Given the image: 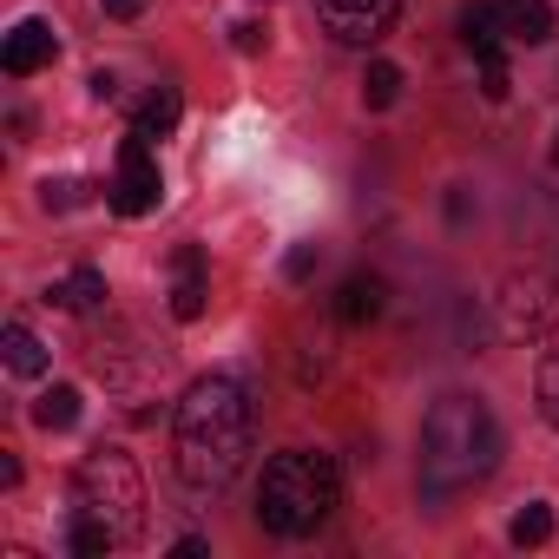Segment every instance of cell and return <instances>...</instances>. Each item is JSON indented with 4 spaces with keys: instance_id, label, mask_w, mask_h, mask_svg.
I'll return each instance as SVG.
<instances>
[{
    "instance_id": "obj_14",
    "label": "cell",
    "mask_w": 559,
    "mask_h": 559,
    "mask_svg": "<svg viewBox=\"0 0 559 559\" xmlns=\"http://www.w3.org/2000/svg\"><path fill=\"white\" fill-rule=\"evenodd\" d=\"M67 552H73V559H106V552H119V533H112L106 520H93V513L73 507V520H67Z\"/></svg>"
},
{
    "instance_id": "obj_6",
    "label": "cell",
    "mask_w": 559,
    "mask_h": 559,
    "mask_svg": "<svg viewBox=\"0 0 559 559\" xmlns=\"http://www.w3.org/2000/svg\"><path fill=\"white\" fill-rule=\"evenodd\" d=\"M402 14V0H317V21L343 47H376Z\"/></svg>"
},
{
    "instance_id": "obj_3",
    "label": "cell",
    "mask_w": 559,
    "mask_h": 559,
    "mask_svg": "<svg viewBox=\"0 0 559 559\" xmlns=\"http://www.w3.org/2000/svg\"><path fill=\"white\" fill-rule=\"evenodd\" d=\"M343 500V467L330 454H310V448H290V454H270L263 461V480H257V520L263 533L276 539H304L317 533Z\"/></svg>"
},
{
    "instance_id": "obj_18",
    "label": "cell",
    "mask_w": 559,
    "mask_h": 559,
    "mask_svg": "<svg viewBox=\"0 0 559 559\" xmlns=\"http://www.w3.org/2000/svg\"><path fill=\"white\" fill-rule=\"evenodd\" d=\"M507 539H513V546H546V539H552V507H546V500L520 507L513 526H507Z\"/></svg>"
},
{
    "instance_id": "obj_5",
    "label": "cell",
    "mask_w": 559,
    "mask_h": 559,
    "mask_svg": "<svg viewBox=\"0 0 559 559\" xmlns=\"http://www.w3.org/2000/svg\"><path fill=\"white\" fill-rule=\"evenodd\" d=\"M158 198H165V178H158L152 139L132 126L126 145H119V171H112V185H106V204H112L119 217H145V211H158Z\"/></svg>"
},
{
    "instance_id": "obj_4",
    "label": "cell",
    "mask_w": 559,
    "mask_h": 559,
    "mask_svg": "<svg viewBox=\"0 0 559 559\" xmlns=\"http://www.w3.org/2000/svg\"><path fill=\"white\" fill-rule=\"evenodd\" d=\"M73 500H80V513L106 520V526L119 533V546H132L139 526H145V480H139L132 454H119V448H93V454L80 461Z\"/></svg>"
},
{
    "instance_id": "obj_9",
    "label": "cell",
    "mask_w": 559,
    "mask_h": 559,
    "mask_svg": "<svg viewBox=\"0 0 559 559\" xmlns=\"http://www.w3.org/2000/svg\"><path fill=\"white\" fill-rule=\"evenodd\" d=\"M53 53H60V34H53L47 21H21V27L8 34V47H0V67H8L14 80H27V73L53 67Z\"/></svg>"
},
{
    "instance_id": "obj_15",
    "label": "cell",
    "mask_w": 559,
    "mask_h": 559,
    "mask_svg": "<svg viewBox=\"0 0 559 559\" xmlns=\"http://www.w3.org/2000/svg\"><path fill=\"white\" fill-rule=\"evenodd\" d=\"M500 0H474V8H461V40L474 47V60L480 53H500Z\"/></svg>"
},
{
    "instance_id": "obj_21",
    "label": "cell",
    "mask_w": 559,
    "mask_h": 559,
    "mask_svg": "<svg viewBox=\"0 0 559 559\" xmlns=\"http://www.w3.org/2000/svg\"><path fill=\"white\" fill-rule=\"evenodd\" d=\"M539 415L559 428V343L546 349V362H539Z\"/></svg>"
},
{
    "instance_id": "obj_26",
    "label": "cell",
    "mask_w": 559,
    "mask_h": 559,
    "mask_svg": "<svg viewBox=\"0 0 559 559\" xmlns=\"http://www.w3.org/2000/svg\"><path fill=\"white\" fill-rule=\"evenodd\" d=\"M171 559H204V539H198V533H185V539L171 546Z\"/></svg>"
},
{
    "instance_id": "obj_13",
    "label": "cell",
    "mask_w": 559,
    "mask_h": 559,
    "mask_svg": "<svg viewBox=\"0 0 559 559\" xmlns=\"http://www.w3.org/2000/svg\"><path fill=\"white\" fill-rule=\"evenodd\" d=\"M60 310H99L106 304V270H93V263H80L73 276H60V284L47 290Z\"/></svg>"
},
{
    "instance_id": "obj_12",
    "label": "cell",
    "mask_w": 559,
    "mask_h": 559,
    "mask_svg": "<svg viewBox=\"0 0 559 559\" xmlns=\"http://www.w3.org/2000/svg\"><path fill=\"white\" fill-rule=\"evenodd\" d=\"M0 356H8V369H14V376H47V362H53V356H47V343H40L27 323H8V330H0Z\"/></svg>"
},
{
    "instance_id": "obj_23",
    "label": "cell",
    "mask_w": 559,
    "mask_h": 559,
    "mask_svg": "<svg viewBox=\"0 0 559 559\" xmlns=\"http://www.w3.org/2000/svg\"><path fill=\"white\" fill-rule=\"evenodd\" d=\"M263 40H270L263 21H237V27H230V47H237V53H263Z\"/></svg>"
},
{
    "instance_id": "obj_16",
    "label": "cell",
    "mask_w": 559,
    "mask_h": 559,
    "mask_svg": "<svg viewBox=\"0 0 559 559\" xmlns=\"http://www.w3.org/2000/svg\"><path fill=\"white\" fill-rule=\"evenodd\" d=\"M178 112H185L178 86H152V93L139 99V132H145V139H165V132H178Z\"/></svg>"
},
{
    "instance_id": "obj_22",
    "label": "cell",
    "mask_w": 559,
    "mask_h": 559,
    "mask_svg": "<svg viewBox=\"0 0 559 559\" xmlns=\"http://www.w3.org/2000/svg\"><path fill=\"white\" fill-rule=\"evenodd\" d=\"M480 93H487L493 106L513 93V80H507V53H480Z\"/></svg>"
},
{
    "instance_id": "obj_20",
    "label": "cell",
    "mask_w": 559,
    "mask_h": 559,
    "mask_svg": "<svg viewBox=\"0 0 559 559\" xmlns=\"http://www.w3.org/2000/svg\"><path fill=\"white\" fill-rule=\"evenodd\" d=\"M86 191H93L86 178H47L40 185V204L47 211H73V204H86Z\"/></svg>"
},
{
    "instance_id": "obj_11",
    "label": "cell",
    "mask_w": 559,
    "mask_h": 559,
    "mask_svg": "<svg viewBox=\"0 0 559 559\" xmlns=\"http://www.w3.org/2000/svg\"><path fill=\"white\" fill-rule=\"evenodd\" d=\"M500 27L526 47H546L552 40V8L546 0H500Z\"/></svg>"
},
{
    "instance_id": "obj_25",
    "label": "cell",
    "mask_w": 559,
    "mask_h": 559,
    "mask_svg": "<svg viewBox=\"0 0 559 559\" xmlns=\"http://www.w3.org/2000/svg\"><path fill=\"white\" fill-rule=\"evenodd\" d=\"M99 8H106V21H139L145 0H99Z\"/></svg>"
},
{
    "instance_id": "obj_24",
    "label": "cell",
    "mask_w": 559,
    "mask_h": 559,
    "mask_svg": "<svg viewBox=\"0 0 559 559\" xmlns=\"http://www.w3.org/2000/svg\"><path fill=\"white\" fill-rule=\"evenodd\" d=\"M317 257H323L317 243H297V250H290V263H284V270H290V284H304V276L317 270Z\"/></svg>"
},
{
    "instance_id": "obj_8",
    "label": "cell",
    "mask_w": 559,
    "mask_h": 559,
    "mask_svg": "<svg viewBox=\"0 0 559 559\" xmlns=\"http://www.w3.org/2000/svg\"><path fill=\"white\" fill-rule=\"evenodd\" d=\"M204 304H211V263H204L198 243H185V250H171V317L198 323Z\"/></svg>"
},
{
    "instance_id": "obj_7",
    "label": "cell",
    "mask_w": 559,
    "mask_h": 559,
    "mask_svg": "<svg viewBox=\"0 0 559 559\" xmlns=\"http://www.w3.org/2000/svg\"><path fill=\"white\" fill-rule=\"evenodd\" d=\"M493 304H500V330H507V336H539V330L559 317V290L546 284V276H526V284L513 276Z\"/></svg>"
},
{
    "instance_id": "obj_1",
    "label": "cell",
    "mask_w": 559,
    "mask_h": 559,
    "mask_svg": "<svg viewBox=\"0 0 559 559\" xmlns=\"http://www.w3.org/2000/svg\"><path fill=\"white\" fill-rule=\"evenodd\" d=\"M171 454H178V480L191 493H224L237 480V467L250 454V395L237 376H204L185 389Z\"/></svg>"
},
{
    "instance_id": "obj_17",
    "label": "cell",
    "mask_w": 559,
    "mask_h": 559,
    "mask_svg": "<svg viewBox=\"0 0 559 559\" xmlns=\"http://www.w3.org/2000/svg\"><path fill=\"white\" fill-rule=\"evenodd\" d=\"M34 421L47 428V435H60V428H73L80 421V389L73 382H53L40 402H34Z\"/></svg>"
},
{
    "instance_id": "obj_10",
    "label": "cell",
    "mask_w": 559,
    "mask_h": 559,
    "mask_svg": "<svg viewBox=\"0 0 559 559\" xmlns=\"http://www.w3.org/2000/svg\"><path fill=\"white\" fill-rule=\"evenodd\" d=\"M382 304H389V284H382V276L376 270H356V276H343V290H336V317L343 323H376L382 317Z\"/></svg>"
},
{
    "instance_id": "obj_2",
    "label": "cell",
    "mask_w": 559,
    "mask_h": 559,
    "mask_svg": "<svg viewBox=\"0 0 559 559\" xmlns=\"http://www.w3.org/2000/svg\"><path fill=\"white\" fill-rule=\"evenodd\" d=\"M500 461V421L480 395H441L421 421V493H461L487 480Z\"/></svg>"
},
{
    "instance_id": "obj_19",
    "label": "cell",
    "mask_w": 559,
    "mask_h": 559,
    "mask_svg": "<svg viewBox=\"0 0 559 559\" xmlns=\"http://www.w3.org/2000/svg\"><path fill=\"white\" fill-rule=\"evenodd\" d=\"M362 99H369L376 112H389V106L402 99V67H389V60H376V67H369V80H362Z\"/></svg>"
}]
</instances>
